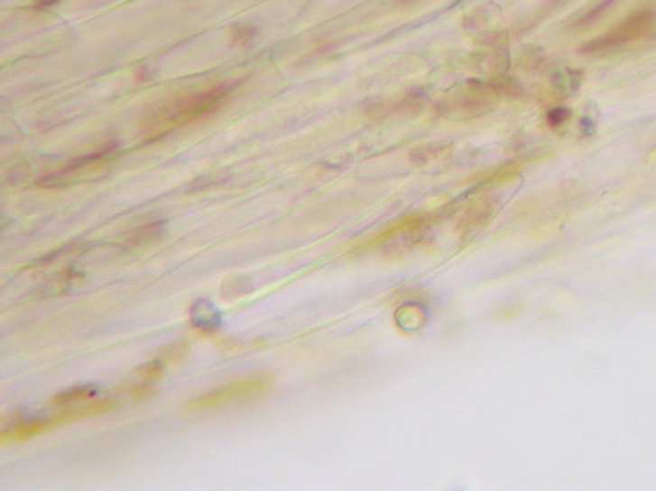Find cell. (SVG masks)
I'll return each instance as SVG.
<instances>
[{"label":"cell","instance_id":"cell-1","mask_svg":"<svg viewBox=\"0 0 656 491\" xmlns=\"http://www.w3.org/2000/svg\"><path fill=\"white\" fill-rule=\"evenodd\" d=\"M231 91V85H217L186 96L173 98L143 121L141 130L143 142L147 144L160 141L173 130L212 114L228 100Z\"/></svg>","mask_w":656,"mask_h":491},{"label":"cell","instance_id":"cell-2","mask_svg":"<svg viewBox=\"0 0 656 491\" xmlns=\"http://www.w3.org/2000/svg\"><path fill=\"white\" fill-rule=\"evenodd\" d=\"M656 32V13L651 9H641L632 13L620 25L605 32L597 39L587 42L579 51L583 55L600 57L618 51L628 44L644 41Z\"/></svg>","mask_w":656,"mask_h":491},{"label":"cell","instance_id":"cell-3","mask_svg":"<svg viewBox=\"0 0 656 491\" xmlns=\"http://www.w3.org/2000/svg\"><path fill=\"white\" fill-rule=\"evenodd\" d=\"M272 385H273V376L272 375L253 376L247 379L229 383L226 386L212 390L208 394H203L200 397L189 401L186 405V409L188 411H207V409H217V407H225V405L254 401L257 397L268 394Z\"/></svg>","mask_w":656,"mask_h":491},{"label":"cell","instance_id":"cell-4","mask_svg":"<svg viewBox=\"0 0 656 491\" xmlns=\"http://www.w3.org/2000/svg\"><path fill=\"white\" fill-rule=\"evenodd\" d=\"M497 105V93L484 83L469 81L457 87L439 104L441 114L448 117H475L486 114Z\"/></svg>","mask_w":656,"mask_h":491},{"label":"cell","instance_id":"cell-5","mask_svg":"<svg viewBox=\"0 0 656 491\" xmlns=\"http://www.w3.org/2000/svg\"><path fill=\"white\" fill-rule=\"evenodd\" d=\"M107 174V167L100 161V156H91L78 161L76 165H70L67 168H61L60 172L46 175L39 178L41 187H63L72 184L89 182L95 178H100L102 175Z\"/></svg>","mask_w":656,"mask_h":491},{"label":"cell","instance_id":"cell-6","mask_svg":"<svg viewBox=\"0 0 656 491\" xmlns=\"http://www.w3.org/2000/svg\"><path fill=\"white\" fill-rule=\"evenodd\" d=\"M95 396H97V392L93 388L79 386V388H74V390H67V392L58 394L57 397L51 399V405H57V407L83 405V403L91 401Z\"/></svg>","mask_w":656,"mask_h":491},{"label":"cell","instance_id":"cell-7","mask_svg":"<svg viewBox=\"0 0 656 491\" xmlns=\"http://www.w3.org/2000/svg\"><path fill=\"white\" fill-rule=\"evenodd\" d=\"M167 369V364L165 360H162L160 357L156 360H151L147 364H143V368L137 369V376L141 381H147V383H152V381H158L163 373Z\"/></svg>","mask_w":656,"mask_h":491},{"label":"cell","instance_id":"cell-8","mask_svg":"<svg viewBox=\"0 0 656 491\" xmlns=\"http://www.w3.org/2000/svg\"><path fill=\"white\" fill-rule=\"evenodd\" d=\"M188 353V343L186 341H179V343H173L171 347L163 348L162 353H160V359L165 360V364H179L184 360Z\"/></svg>","mask_w":656,"mask_h":491},{"label":"cell","instance_id":"cell-9","mask_svg":"<svg viewBox=\"0 0 656 491\" xmlns=\"http://www.w3.org/2000/svg\"><path fill=\"white\" fill-rule=\"evenodd\" d=\"M614 4V0H604V2H600V4H597L594 9H590V11H587L585 14H581V18L577 20V25L579 27H587V25H592L594 22H597L599 20L600 16L611 7Z\"/></svg>","mask_w":656,"mask_h":491},{"label":"cell","instance_id":"cell-10","mask_svg":"<svg viewBox=\"0 0 656 491\" xmlns=\"http://www.w3.org/2000/svg\"><path fill=\"white\" fill-rule=\"evenodd\" d=\"M125 392L132 397V399H145L149 396L154 394V388L151 383L147 381H139V383H132L128 386H125Z\"/></svg>","mask_w":656,"mask_h":491},{"label":"cell","instance_id":"cell-11","mask_svg":"<svg viewBox=\"0 0 656 491\" xmlns=\"http://www.w3.org/2000/svg\"><path fill=\"white\" fill-rule=\"evenodd\" d=\"M254 37H256V30L253 27H235L231 30V39L236 44H249L254 41Z\"/></svg>","mask_w":656,"mask_h":491},{"label":"cell","instance_id":"cell-12","mask_svg":"<svg viewBox=\"0 0 656 491\" xmlns=\"http://www.w3.org/2000/svg\"><path fill=\"white\" fill-rule=\"evenodd\" d=\"M569 116H571V113H569V109H564V107H557V109H553V111H550L548 113V116H546V121H548V124L550 126H553V128H557V126H562L568 119H569Z\"/></svg>","mask_w":656,"mask_h":491}]
</instances>
